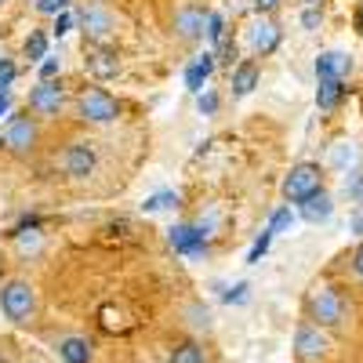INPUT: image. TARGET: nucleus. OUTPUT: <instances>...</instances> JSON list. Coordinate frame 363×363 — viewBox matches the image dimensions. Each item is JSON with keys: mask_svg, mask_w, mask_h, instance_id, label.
Masks as SVG:
<instances>
[{"mask_svg": "<svg viewBox=\"0 0 363 363\" xmlns=\"http://www.w3.org/2000/svg\"><path fill=\"white\" fill-rule=\"evenodd\" d=\"M0 313H4L11 323H29L37 313V291L26 280H8L0 287Z\"/></svg>", "mask_w": 363, "mask_h": 363, "instance_id": "1", "label": "nucleus"}, {"mask_svg": "<svg viewBox=\"0 0 363 363\" xmlns=\"http://www.w3.org/2000/svg\"><path fill=\"white\" fill-rule=\"evenodd\" d=\"M323 189V167L313 164V160H301L291 167V174L284 178V196L291 203H306L313 193Z\"/></svg>", "mask_w": 363, "mask_h": 363, "instance_id": "2", "label": "nucleus"}, {"mask_svg": "<svg viewBox=\"0 0 363 363\" xmlns=\"http://www.w3.org/2000/svg\"><path fill=\"white\" fill-rule=\"evenodd\" d=\"M77 109H80L84 120H91V124H109V120L120 116V102L106 87H84L80 99H77Z\"/></svg>", "mask_w": 363, "mask_h": 363, "instance_id": "3", "label": "nucleus"}, {"mask_svg": "<svg viewBox=\"0 0 363 363\" xmlns=\"http://www.w3.org/2000/svg\"><path fill=\"white\" fill-rule=\"evenodd\" d=\"M309 309L320 327H342V320H345V301L335 287H316L309 298Z\"/></svg>", "mask_w": 363, "mask_h": 363, "instance_id": "4", "label": "nucleus"}, {"mask_svg": "<svg viewBox=\"0 0 363 363\" xmlns=\"http://www.w3.org/2000/svg\"><path fill=\"white\" fill-rule=\"evenodd\" d=\"M37 120H29V116H11L8 120V128H4V135H0V142H4V149L8 153H15V157H26L29 149L37 145Z\"/></svg>", "mask_w": 363, "mask_h": 363, "instance_id": "5", "label": "nucleus"}, {"mask_svg": "<svg viewBox=\"0 0 363 363\" xmlns=\"http://www.w3.org/2000/svg\"><path fill=\"white\" fill-rule=\"evenodd\" d=\"M330 345H327V335L320 330V323H301L298 330H294V352H298V359H320L323 352H327Z\"/></svg>", "mask_w": 363, "mask_h": 363, "instance_id": "6", "label": "nucleus"}, {"mask_svg": "<svg viewBox=\"0 0 363 363\" xmlns=\"http://www.w3.org/2000/svg\"><path fill=\"white\" fill-rule=\"evenodd\" d=\"M62 102H66V95L55 80H40L33 91H29V109H33L37 116H58Z\"/></svg>", "mask_w": 363, "mask_h": 363, "instance_id": "7", "label": "nucleus"}, {"mask_svg": "<svg viewBox=\"0 0 363 363\" xmlns=\"http://www.w3.org/2000/svg\"><path fill=\"white\" fill-rule=\"evenodd\" d=\"M207 18H211V11L207 8H200V4H186L178 15H174V33L182 37V40H200L203 33H207Z\"/></svg>", "mask_w": 363, "mask_h": 363, "instance_id": "8", "label": "nucleus"}, {"mask_svg": "<svg viewBox=\"0 0 363 363\" xmlns=\"http://www.w3.org/2000/svg\"><path fill=\"white\" fill-rule=\"evenodd\" d=\"M167 240H171V247H174L178 255H189V258H203V255H207L203 225H174Z\"/></svg>", "mask_w": 363, "mask_h": 363, "instance_id": "9", "label": "nucleus"}, {"mask_svg": "<svg viewBox=\"0 0 363 363\" xmlns=\"http://www.w3.org/2000/svg\"><path fill=\"white\" fill-rule=\"evenodd\" d=\"M95 149H91V142H73L66 153H62V171L69 178H87L91 171H95Z\"/></svg>", "mask_w": 363, "mask_h": 363, "instance_id": "10", "label": "nucleus"}, {"mask_svg": "<svg viewBox=\"0 0 363 363\" xmlns=\"http://www.w3.org/2000/svg\"><path fill=\"white\" fill-rule=\"evenodd\" d=\"M80 18H84V37H87V40H99V44H102V40L113 33V15H109L102 4L84 8Z\"/></svg>", "mask_w": 363, "mask_h": 363, "instance_id": "11", "label": "nucleus"}, {"mask_svg": "<svg viewBox=\"0 0 363 363\" xmlns=\"http://www.w3.org/2000/svg\"><path fill=\"white\" fill-rule=\"evenodd\" d=\"M316 80H320V84H316V106H320L323 113L338 109L342 99H345V80H342V77H316Z\"/></svg>", "mask_w": 363, "mask_h": 363, "instance_id": "12", "label": "nucleus"}, {"mask_svg": "<svg viewBox=\"0 0 363 363\" xmlns=\"http://www.w3.org/2000/svg\"><path fill=\"white\" fill-rule=\"evenodd\" d=\"M87 69L95 73L99 80H109V77L120 73V58H116V51H109V48H91V51H87Z\"/></svg>", "mask_w": 363, "mask_h": 363, "instance_id": "13", "label": "nucleus"}, {"mask_svg": "<svg viewBox=\"0 0 363 363\" xmlns=\"http://www.w3.org/2000/svg\"><path fill=\"white\" fill-rule=\"evenodd\" d=\"M298 207H301V218L313 222V225H320V222H327L330 215H335V200H330L323 189H320V193H313L306 203H298Z\"/></svg>", "mask_w": 363, "mask_h": 363, "instance_id": "14", "label": "nucleus"}, {"mask_svg": "<svg viewBox=\"0 0 363 363\" xmlns=\"http://www.w3.org/2000/svg\"><path fill=\"white\" fill-rule=\"evenodd\" d=\"M255 87H258V62L244 58V62H236V69H233V95L244 99V95H251Z\"/></svg>", "mask_w": 363, "mask_h": 363, "instance_id": "15", "label": "nucleus"}, {"mask_svg": "<svg viewBox=\"0 0 363 363\" xmlns=\"http://www.w3.org/2000/svg\"><path fill=\"white\" fill-rule=\"evenodd\" d=\"M58 356H62L66 363H91L95 345H91L87 338H80V335H69V338L58 342Z\"/></svg>", "mask_w": 363, "mask_h": 363, "instance_id": "16", "label": "nucleus"}, {"mask_svg": "<svg viewBox=\"0 0 363 363\" xmlns=\"http://www.w3.org/2000/svg\"><path fill=\"white\" fill-rule=\"evenodd\" d=\"M215 62H218V58H215V51H207L203 58H196V62L186 69V87L193 91V95H200V91H203L207 77L215 73Z\"/></svg>", "mask_w": 363, "mask_h": 363, "instance_id": "17", "label": "nucleus"}, {"mask_svg": "<svg viewBox=\"0 0 363 363\" xmlns=\"http://www.w3.org/2000/svg\"><path fill=\"white\" fill-rule=\"evenodd\" d=\"M349 69H352V62H349V55H342V51H323L316 58V77H342L345 80Z\"/></svg>", "mask_w": 363, "mask_h": 363, "instance_id": "18", "label": "nucleus"}, {"mask_svg": "<svg viewBox=\"0 0 363 363\" xmlns=\"http://www.w3.org/2000/svg\"><path fill=\"white\" fill-rule=\"evenodd\" d=\"M251 48L258 51V55H272L280 48V29L272 26V22H258L255 29H251Z\"/></svg>", "mask_w": 363, "mask_h": 363, "instance_id": "19", "label": "nucleus"}, {"mask_svg": "<svg viewBox=\"0 0 363 363\" xmlns=\"http://www.w3.org/2000/svg\"><path fill=\"white\" fill-rule=\"evenodd\" d=\"M167 363H203V345L200 342H178L171 349Z\"/></svg>", "mask_w": 363, "mask_h": 363, "instance_id": "20", "label": "nucleus"}, {"mask_svg": "<svg viewBox=\"0 0 363 363\" xmlns=\"http://www.w3.org/2000/svg\"><path fill=\"white\" fill-rule=\"evenodd\" d=\"M26 58L29 62H40V58H48V33H40V29H33L26 40Z\"/></svg>", "mask_w": 363, "mask_h": 363, "instance_id": "21", "label": "nucleus"}, {"mask_svg": "<svg viewBox=\"0 0 363 363\" xmlns=\"http://www.w3.org/2000/svg\"><path fill=\"white\" fill-rule=\"evenodd\" d=\"M167 207H178V193H153L142 203V211H167Z\"/></svg>", "mask_w": 363, "mask_h": 363, "instance_id": "22", "label": "nucleus"}, {"mask_svg": "<svg viewBox=\"0 0 363 363\" xmlns=\"http://www.w3.org/2000/svg\"><path fill=\"white\" fill-rule=\"evenodd\" d=\"M291 225H294L291 207H277V211H272V218H269V229H272V236H277V233H284V229H291Z\"/></svg>", "mask_w": 363, "mask_h": 363, "instance_id": "23", "label": "nucleus"}, {"mask_svg": "<svg viewBox=\"0 0 363 363\" xmlns=\"http://www.w3.org/2000/svg\"><path fill=\"white\" fill-rule=\"evenodd\" d=\"M207 37L215 40V44H222V40H225V18H222V15H215V11H211V18H207Z\"/></svg>", "mask_w": 363, "mask_h": 363, "instance_id": "24", "label": "nucleus"}, {"mask_svg": "<svg viewBox=\"0 0 363 363\" xmlns=\"http://www.w3.org/2000/svg\"><path fill=\"white\" fill-rule=\"evenodd\" d=\"M269 244H272V229H265L258 240H255V247H251V255H247V262L255 265V262H262V255L269 251Z\"/></svg>", "mask_w": 363, "mask_h": 363, "instance_id": "25", "label": "nucleus"}, {"mask_svg": "<svg viewBox=\"0 0 363 363\" xmlns=\"http://www.w3.org/2000/svg\"><path fill=\"white\" fill-rule=\"evenodd\" d=\"M247 284H236V287H229L225 294H222V301H225V306H244V301H247Z\"/></svg>", "mask_w": 363, "mask_h": 363, "instance_id": "26", "label": "nucleus"}, {"mask_svg": "<svg viewBox=\"0 0 363 363\" xmlns=\"http://www.w3.org/2000/svg\"><path fill=\"white\" fill-rule=\"evenodd\" d=\"M196 106H200L203 116H211V113L218 109V95H215V91H200V95H196Z\"/></svg>", "mask_w": 363, "mask_h": 363, "instance_id": "27", "label": "nucleus"}, {"mask_svg": "<svg viewBox=\"0 0 363 363\" xmlns=\"http://www.w3.org/2000/svg\"><path fill=\"white\" fill-rule=\"evenodd\" d=\"M345 193H349L356 203H363V174H359V171H352V174H349V182H345Z\"/></svg>", "mask_w": 363, "mask_h": 363, "instance_id": "28", "label": "nucleus"}, {"mask_svg": "<svg viewBox=\"0 0 363 363\" xmlns=\"http://www.w3.org/2000/svg\"><path fill=\"white\" fill-rule=\"evenodd\" d=\"M69 8V0H37V11L40 15H62Z\"/></svg>", "mask_w": 363, "mask_h": 363, "instance_id": "29", "label": "nucleus"}, {"mask_svg": "<svg viewBox=\"0 0 363 363\" xmlns=\"http://www.w3.org/2000/svg\"><path fill=\"white\" fill-rule=\"evenodd\" d=\"M320 22H323V11H320L316 4L301 11V29H320Z\"/></svg>", "mask_w": 363, "mask_h": 363, "instance_id": "30", "label": "nucleus"}, {"mask_svg": "<svg viewBox=\"0 0 363 363\" xmlns=\"http://www.w3.org/2000/svg\"><path fill=\"white\" fill-rule=\"evenodd\" d=\"M215 58H218L222 66H233V58H236V44H233V40H222V44H218V51H215Z\"/></svg>", "mask_w": 363, "mask_h": 363, "instance_id": "31", "label": "nucleus"}, {"mask_svg": "<svg viewBox=\"0 0 363 363\" xmlns=\"http://www.w3.org/2000/svg\"><path fill=\"white\" fill-rule=\"evenodd\" d=\"M15 80V62H8V58H0V91H8Z\"/></svg>", "mask_w": 363, "mask_h": 363, "instance_id": "32", "label": "nucleus"}, {"mask_svg": "<svg viewBox=\"0 0 363 363\" xmlns=\"http://www.w3.org/2000/svg\"><path fill=\"white\" fill-rule=\"evenodd\" d=\"M352 160H356V149H352V145H338V149H335V164H338V167H345V164H352Z\"/></svg>", "mask_w": 363, "mask_h": 363, "instance_id": "33", "label": "nucleus"}, {"mask_svg": "<svg viewBox=\"0 0 363 363\" xmlns=\"http://www.w3.org/2000/svg\"><path fill=\"white\" fill-rule=\"evenodd\" d=\"M69 29H73V15H55V37H66L69 33Z\"/></svg>", "mask_w": 363, "mask_h": 363, "instance_id": "34", "label": "nucleus"}, {"mask_svg": "<svg viewBox=\"0 0 363 363\" xmlns=\"http://www.w3.org/2000/svg\"><path fill=\"white\" fill-rule=\"evenodd\" d=\"M55 73H58V62L55 58H44L40 62V80H55Z\"/></svg>", "mask_w": 363, "mask_h": 363, "instance_id": "35", "label": "nucleus"}, {"mask_svg": "<svg viewBox=\"0 0 363 363\" xmlns=\"http://www.w3.org/2000/svg\"><path fill=\"white\" fill-rule=\"evenodd\" d=\"M352 272H356V277L363 280V244H359V247L352 251Z\"/></svg>", "mask_w": 363, "mask_h": 363, "instance_id": "36", "label": "nucleus"}, {"mask_svg": "<svg viewBox=\"0 0 363 363\" xmlns=\"http://www.w3.org/2000/svg\"><path fill=\"white\" fill-rule=\"evenodd\" d=\"M352 26H356V33L363 37V4L356 8V15H352Z\"/></svg>", "mask_w": 363, "mask_h": 363, "instance_id": "37", "label": "nucleus"}, {"mask_svg": "<svg viewBox=\"0 0 363 363\" xmlns=\"http://www.w3.org/2000/svg\"><path fill=\"white\" fill-rule=\"evenodd\" d=\"M277 4H280V0H255V8H258V11H272Z\"/></svg>", "mask_w": 363, "mask_h": 363, "instance_id": "38", "label": "nucleus"}, {"mask_svg": "<svg viewBox=\"0 0 363 363\" xmlns=\"http://www.w3.org/2000/svg\"><path fill=\"white\" fill-rule=\"evenodd\" d=\"M352 233H363V211H359V215L352 218Z\"/></svg>", "mask_w": 363, "mask_h": 363, "instance_id": "39", "label": "nucleus"}, {"mask_svg": "<svg viewBox=\"0 0 363 363\" xmlns=\"http://www.w3.org/2000/svg\"><path fill=\"white\" fill-rule=\"evenodd\" d=\"M4 113H8V95H4V99H0V116H4Z\"/></svg>", "mask_w": 363, "mask_h": 363, "instance_id": "40", "label": "nucleus"}, {"mask_svg": "<svg viewBox=\"0 0 363 363\" xmlns=\"http://www.w3.org/2000/svg\"><path fill=\"white\" fill-rule=\"evenodd\" d=\"M309 4H320V0H309Z\"/></svg>", "mask_w": 363, "mask_h": 363, "instance_id": "41", "label": "nucleus"}, {"mask_svg": "<svg viewBox=\"0 0 363 363\" xmlns=\"http://www.w3.org/2000/svg\"><path fill=\"white\" fill-rule=\"evenodd\" d=\"M0 363H8V359H0Z\"/></svg>", "mask_w": 363, "mask_h": 363, "instance_id": "42", "label": "nucleus"}]
</instances>
